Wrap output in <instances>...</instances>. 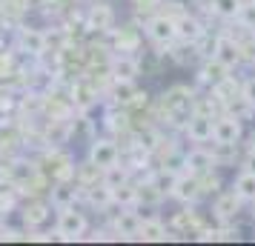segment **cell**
<instances>
[{
  "mask_svg": "<svg viewBox=\"0 0 255 246\" xmlns=\"http://www.w3.org/2000/svg\"><path fill=\"white\" fill-rule=\"evenodd\" d=\"M241 203H244V200L235 195V189H232V192H221L218 198H215V203H212V215H215L218 221L230 223V221H235V218H238Z\"/></svg>",
  "mask_w": 255,
  "mask_h": 246,
  "instance_id": "30bf717a",
  "label": "cell"
},
{
  "mask_svg": "<svg viewBox=\"0 0 255 246\" xmlns=\"http://www.w3.org/2000/svg\"><path fill=\"white\" fill-rule=\"evenodd\" d=\"M138 6H155V3H161V0H135Z\"/></svg>",
  "mask_w": 255,
  "mask_h": 246,
  "instance_id": "f546056e",
  "label": "cell"
},
{
  "mask_svg": "<svg viewBox=\"0 0 255 246\" xmlns=\"http://www.w3.org/2000/svg\"><path fill=\"white\" fill-rule=\"evenodd\" d=\"M49 49L46 32L37 29V26H20L17 29V52H23L29 58H40Z\"/></svg>",
  "mask_w": 255,
  "mask_h": 246,
  "instance_id": "7a4b0ae2",
  "label": "cell"
},
{
  "mask_svg": "<svg viewBox=\"0 0 255 246\" xmlns=\"http://www.w3.org/2000/svg\"><path fill=\"white\" fill-rule=\"evenodd\" d=\"M3 14H6V0H0V20H3Z\"/></svg>",
  "mask_w": 255,
  "mask_h": 246,
  "instance_id": "4dcf8cb0",
  "label": "cell"
},
{
  "mask_svg": "<svg viewBox=\"0 0 255 246\" xmlns=\"http://www.w3.org/2000/svg\"><path fill=\"white\" fill-rule=\"evenodd\" d=\"M101 175H104V177H101V183H106L109 189H112V186H121V183H127V180H129V172L124 169V166H118V164L106 166Z\"/></svg>",
  "mask_w": 255,
  "mask_h": 246,
  "instance_id": "603a6c76",
  "label": "cell"
},
{
  "mask_svg": "<svg viewBox=\"0 0 255 246\" xmlns=\"http://www.w3.org/2000/svg\"><path fill=\"white\" fill-rule=\"evenodd\" d=\"M241 97H244V103L255 106V78H250V81L241 86Z\"/></svg>",
  "mask_w": 255,
  "mask_h": 246,
  "instance_id": "83f0119b",
  "label": "cell"
},
{
  "mask_svg": "<svg viewBox=\"0 0 255 246\" xmlns=\"http://www.w3.org/2000/svg\"><path fill=\"white\" fill-rule=\"evenodd\" d=\"M238 20L244 23V29H253V26H255V3H253V0H250L247 6L241 3V12H238Z\"/></svg>",
  "mask_w": 255,
  "mask_h": 246,
  "instance_id": "4316f807",
  "label": "cell"
},
{
  "mask_svg": "<svg viewBox=\"0 0 255 246\" xmlns=\"http://www.w3.org/2000/svg\"><path fill=\"white\" fill-rule=\"evenodd\" d=\"M184 132L192 143H207L212 141V115L204 112H189V117L184 120Z\"/></svg>",
  "mask_w": 255,
  "mask_h": 246,
  "instance_id": "52a82bcc",
  "label": "cell"
},
{
  "mask_svg": "<svg viewBox=\"0 0 255 246\" xmlns=\"http://www.w3.org/2000/svg\"><path fill=\"white\" fill-rule=\"evenodd\" d=\"M172 198L181 200V203H195L201 198V183H198V175L186 172V175H178L172 189Z\"/></svg>",
  "mask_w": 255,
  "mask_h": 246,
  "instance_id": "4fadbf2b",
  "label": "cell"
},
{
  "mask_svg": "<svg viewBox=\"0 0 255 246\" xmlns=\"http://www.w3.org/2000/svg\"><path fill=\"white\" fill-rule=\"evenodd\" d=\"M192 103H195V92L189 86H172L161 97L163 112H169V115H189L192 112Z\"/></svg>",
  "mask_w": 255,
  "mask_h": 246,
  "instance_id": "3957f363",
  "label": "cell"
},
{
  "mask_svg": "<svg viewBox=\"0 0 255 246\" xmlns=\"http://www.w3.org/2000/svg\"><path fill=\"white\" fill-rule=\"evenodd\" d=\"M109 75H112V81H135L140 75V63L129 55H115L109 60Z\"/></svg>",
  "mask_w": 255,
  "mask_h": 246,
  "instance_id": "5bb4252c",
  "label": "cell"
},
{
  "mask_svg": "<svg viewBox=\"0 0 255 246\" xmlns=\"http://www.w3.org/2000/svg\"><path fill=\"white\" fill-rule=\"evenodd\" d=\"M23 218H26V223H29V226L43 223L49 218V200H46V203H29V206H26V212H23Z\"/></svg>",
  "mask_w": 255,
  "mask_h": 246,
  "instance_id": "d4e9b609",
  "label": "cell"
},
{
  "mask_svg": "<svg viewBox=\"0 0 255 246\" xmlns=\"http://www.w3.org/2000/svg\"><path fill=\"white\" fill-rule=\"evenodd\" d=\"M109 195H112V203L115 206H135L138 203V186H132L129 180L121 183V186H112Z\"/></svg>",
  "mask_w": 255,
  "mask_h": 246,
  "instance_id": "e0dca14e",
  "label": "cell"
},
{
  "mask_svg": "<svg viewBox=\"0 0 255 246\" xmlns=\"http://www.w3.org/2000/svg\"><path fill=\"white\" fill-rule=\"evenodd\" d=\"M140 221L143 218L135 212V206H121V212H118L115 221H112V232L118 238H135L140 229Z\"/></svg>",
  "mask_w": 255,
  "mask_h": 246,
  "instance_id": "9c48e42d",
  "label": "cell"
},
{
  "mask_svg": "<svg viewBox=\"0 0 255 246\" xmlns=\"http://www.w3.org/2000/svg\"><path fill=\"white\" fill-rule=\"evenodd\" d=\"M244 169H247V172H255V149L247 155V161H244Z\"/></svg>",
  "mask_w": 255,
  "mask_h": 246,
  "instance_id": "f1b7e54d",
  "label": "cell"
},
{
  "mask_svg": "<svg viewBox=\"0 0 255 246\" xmlns=\"http://www.w3.org/2000/svg\"><path fill=\"white\" fill-rule=\"evenodd\" d=\"M161 200H163V195L158 192V186L152 180H146V183L138 186V203H143V206H158Z\"/></svg>",
  "mask_w": 255,
  "mask_h": 246,
  "instance_id": "cb8c5ba5",
  "label": "cell"
},
{
  "mask_svg": "<svg viewBox=\"0 0 255 246\" xmlns=\"http://www.w3.org/2000/svg\"><path fill=\"white\" fill-rule=\"evenodd\" d=\"M227 75H230V69H227L221 60H215V58H207V63L201 66V81L212 83V86H215V83H221Z\"/></svg>",
  "mask_w": 255,
  "mask_h": 246,
  "instance_id": "ac0fdd59",
  "label": "cell"
},
{
  "mask_svg": "<svg viewBox=\"0 0 255 246\" xmlns=\"http://www.w3.org/2000/svg\"><path fill=\"white\" fill-rule=\"evenodd\" d=\"M250 35H253V40H255V26H253V29H250Z\"/></svg>",
  "mask_w": 255,
  "mask_h": 246,
  "instance_id": "1f68e13d",
  "label": "cell"
},
{
  "mask_svg": "<svg viewBox=\"0 0 255 246\" xmlns=\"http://www.w3.org/2000/svg\"><path fill=\"white\" fill-rule=\"evenodd\" d=\"M86 161H92L101 172H104L106 166L112 164H121V149H118V143L112 138H95L92 146H89V155H86Z\"/></svg>",
  "mask_w": 255,
  "mask_h": 246,
  "instance_id": "5b68a950",
  "label": "cell"
},
{
  "mask_svg": "<svg viewBox=\"0 0 255 246\" xmlns=\"http://www.w3.org/2000/svg\"><path fill=\"white\" fill-rule=\"evenodd\" d=\"M112 20H115V14H112L109 6H92V12H89V29L109 32L112 29Z\"/></svg>",
  "mask_w": 255,
  "mask_h": 246,
  "instance_id": "d6986e66",
  "label": "cell"
},
{
  "mask_svg": "<svg viewBox=\"0 0 255 246\" xmlns=\"http://www.w3.org/2000/svg\"><path fill=\"white\" fill-rule=\"evenodd\" d=\"M135 238H138V241H166L169 232H166L163 221H158V218H146V221H140V229H138Z\"/></svg>",
  "mask_w": 255,
  "mask_h": 246,
  "instance_id": "2e32d148",
  "label": "cell"
},
{
  "mask_svg": "<svg viewBox=\"0 0 255 246\" xmlns=\"http://www.w3.org/2000/svg\"><path fill=\"white\" fill-rule=\"evenodd\" d=\"M78 198H81V186H78V183H72L69 177L55 180L52 189H49V206H55V209L75 206V200H78Z\"/></svg>",
  "mask_w": 255,
  "mask_h": 246,
  "instance_id": "ba28073f",
  "label": "cell"
},
{
  "mask_svg": "<svg viewBox=\"0 0 255 246\" xmlns=\"http://www.w3.org/2000/svg\"><path fill=\"white\" fill-rule=\"evenodd\" d=\"M212 58L221 60L227 69H235V66L244 60L241 43H238L235 37H221V35H218V46H215V55H212Z\"/></svg>",
  "mask_w": 255,
  "mask_h": 246,
  "instance_id": "7c38bea8",
  "label": "cell"
},
{
  "mask_svg": "<svg viewBox=\"0 0 255 246\" xmlns=\"http://www.w3.org/2000/svg\"><path fill=\"white\" fill-rule=\"evenodd\" d=\"M204 32H207V29H204V23H201L198 17H192V14H181V17H175V40L195 43Z\"/></svg>",
  "mask_w": 255,
  "mask_h": 246,
  "instance_id": "9a60e30c",
  "label": "cell"
},
{
  "mask_svg": "<svg viewBox=\"0 0 255 246\" xmlns=\"http://www.w3.org/2000/svg\"><path fill=\"white\" fill-rule=\"evenodd\" d=\"M175 180H178V172H172V169H161V172H158V175L152 177V183H155V186H158V192H161L163 198H172Z\"/></svg>",
  "mask_w": 255,
  "mask_h": 246,
  "instance_id": "7402d4cb",
  "label": "cell"
},
{
  "mask_svg": "<svg viewBox=\"0 0 255 246\" xmlns=\"http://www.w3.org/2000/svg\"><path fill=\"white\" fill-rule=\"evenodd\" d=\"M212 12L218 14V17H238L241 12V0H212Z\"/></svg>",
  "mask_w": 255,
  "mask_h": 246,
  "instance_id": "484cf974",
  "label": "cell"
},
{
  "mask_svg": "<svg viewBox=\"0 0 255 246\" xmlns=\"http://www.w3.org/2000/svg\"><path fill=\"white\" fill-rule=\"evenodd\" d=\"M241 117L238 115H221L212 117V141L224 146H235L241 141Z\"/></svg>",
  "mask_w": 255,
  "mask_h": 246,
  "instance_id": "277c9868",
  "label": "cell"
},
{
  "mask_svg": "<svg viewBox=\"0 0 255 246\" xmlns=\"http://www.w3.org/2000/svg\"><path fill=\"white\" fill-rule=\"evenodd\" d=\"M135 81H115V86H112V100H115V106H129V100L135 97Z\"/></svg>",
  "mask_w": 255,
  "mask_h": 246,
  "instance_id": "44dd1931",
  "label": "cell"
},
{
  "mask_svg": "<svg viewBox=\"0 0 255 246\" xmlns=\"http://www.w3.org/2000/svg\"><path fill=\"white\" fill-rule=\"evenodd\" d=\"M146 37H149L152 43H158V46H169V43H175V17L172 14H155V17H149L146 20Z\"/></svg>",
  "mask_w": 255,
  "mask_h": 246,
  "instance_id": "8992f818",
  "label": "cell"
},
{
  "mask_svg": "<svg viewBox=\"0 0 255 246\" xmlns=\"http://www.w3.org/2000/svg\"><path fill=\"white\" fill-rule=\"evenodd\" d=\"M184 166H186V172H192V175H204L209 169H215V155L198 143L195 149H189L184 155Z\"/></svg>",
  "mask_w": 255,
  "mask_h": 246,
  "instance_id": "8fae6325",
  "label": "cell"
},
{
  "mask_svg": "<svg viewBox=\"0 0 255 246\" xmlns=\"http://www.w3.org/2000/svg\"><path fill=\"white\" fill-rule=\"evenodd\" d=\"M86 229H89V221L78 206L58 209V223H55V238L58 241H81Z\"/></svg>",
  "mask_w": 255,
  "mask_h": 246,
  "instance_id": "6da1fadb",
  "label": "cell"
},
{
  "mask_svg": "<svg viewBox=\"0 0 255 246\" xmlns=\"http://www.w3.org/2000/svg\"><path fill=\"white\" fill-rule=\"evenodd\" d=\"M232 189H235V195L241 200H255V172H247L244 169L241 175L235 177Z\"/></svg>",
  "mask_w": 255,
  "mask_h": 246,
  "instance_id": "ffe728a7",
  "label": "cell"
}]
</instances>
